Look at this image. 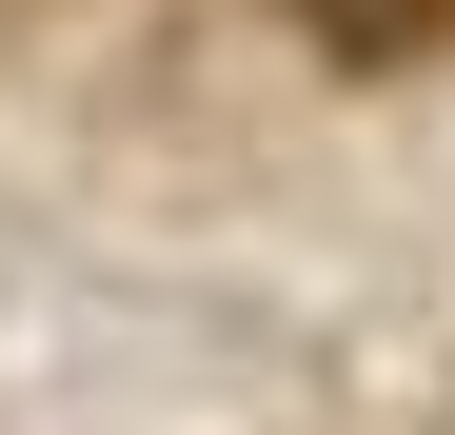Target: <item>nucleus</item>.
<instances>
[{
  "mask_svg": "<svg viewBox=\"0 0 455 435\" xmlns=\"http://www.w3.org/2000/svg\"><path fill=\"white\" fill-rule=\"evenodd\" d=\"M297 40H317V59H435L455 0H297Z\"/></svg>",
  "mask_w": 455,
  "mask_h": 435,
  "instance_id": "f257e3e1",
  "label": "nucleus"
}]
</instances>
